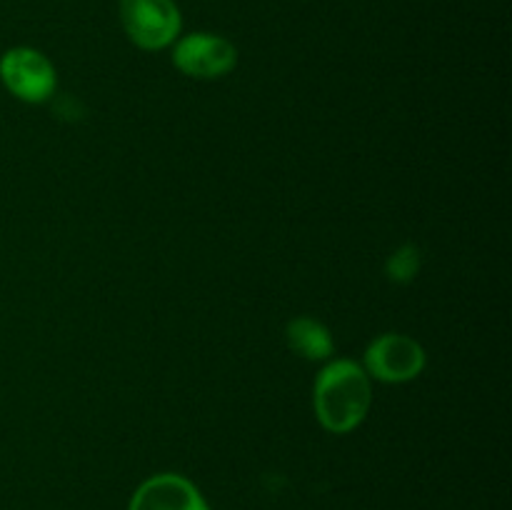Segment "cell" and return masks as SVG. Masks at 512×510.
I'll return each instance as SVG.
<instances>
[{"mask_svg":"<svg viewBox=\"0 0 512 510\" xmlns=\"http://www.w3.org/2000/svg\"><path fill=\"white\" fill-rule=\"evenodd\" d=\"M388 278L395 283H410L420 270V250L415 245H403L388 258Z\"/></svg>","mask_w":512,"mask_h":510,"instance_id":"ba28073f","label":"cell"},{"mask_svg":"<svg viewBox=\"0 0 512 510\" xmlns=\"http://www.w3.org/2000/svg\"><path fill=\"white\" fill-rule=\"evenodd\" d=\"M125 35L143 50H163L178 40L183 18L175 0H120Z\"/></svg>","mask_w":512,"mask_h":510,"instance_id":"7a4b0ae2","label":"cell"},{"mask_svg":"<svg viewBox=\"0 0 512 510\" xmlns=\"http://www.w3.org/2000/svg\"><path fill=\"white\" fill-rule=\"evenodd\" d=\"M0 80L23 103H45L55 93V68L40 50L10 48L0 58Z\"/></svg>","mask_w":512,"mask_h":510,"instance_id":"3957f363","label":"cell"},{"mask_svg":"<svg viewBox=\"0 0 512 510\" xmlns=\"http://www.w3.org/2000/svg\"><path fill=\"white\" fill-rule=\"evenodd\" d=\"M128 510H210L198 485L178 473H160L138 485Z\"/></svg>","mask_w":512,"mask_h":510,"instance_id":"8992f818","label":"cell"},{"mask_svg":"<svg viewBox=\"0 0 512 510\" xmlns=\"http://www.w3.org/2000/svg\"><path fill=\"white\" fill-rule=\"evenodd\" d=\"M285 338H288L290 350H295L305 360H328L335 348L330 330L320 320L308 318V315L290 320L285 328Z\"/></svg>","mask_w":512,"mask_h":510,"instance_id":"52a82bcc","label":"cell"},{"mask_svg":"<svg viewBox=\"0 0 512 510\" xmlns=\"http://www.w3.org/2000/svg\"><path fill=\"white\" fill-rule=\"evenodd\" d=\"M235 63H238V50L223 35L190 33L175 40L173 45V65L190 78H223L235 68Z\"/></svg>","mask_w":512,"mask_h":510,"instance_id":"5b68a950","label":"cell"},{"mask_svg":"<svg viewBox=\"0 0 512 510\" xmlns=\"http://www.w3.org/2000/svg\"><path fill=\"white\" fill-rule=\"evenodd\" d=\"M425 350L418 340L385 333L365 348V373L380 383H408L425 370Z\"/></svg>","mask_w":512,"mask_h":510,"instance_id":"277c9868","label":"cell"},{"mask_svg":"<svg viewBox=\"0 0 512 510\" xmlns=\"http://www.w3.org/2000/svg\"><path fill=\"white\" fill-rule=\"evenodd\" d=\"M373 405V385L363 365L333 360L318 373L313 385V408L328 433L345 435L358 428Z\"/></svg>","mask_w":512,"mask_h":510,"instance_id":"6da1fadb","label":"cell"}]
</instances>
